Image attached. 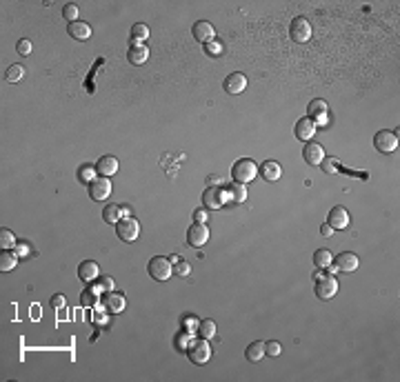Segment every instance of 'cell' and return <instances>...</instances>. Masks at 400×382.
Wrapping results in <instances>:
<instances>
[{
  "mask_svg": "<svg viewBox=\"0 0 400 382\" xmlns=\"http://www.w3.org/2000/svg\"><path fill=\"white\" fill-rule=\"evenodd\" d=\"M116 171H118V160L114 158V155H102V158L96 162V173L105 176V178L114 176Z\"/></svg>",
  "mask_w": 400,
  "mask_h": 382,
  "instance_id": "ac0fdd59",
  "label": "cell"
},
{
  "mask_svg": "<svg viewBox=\"0 0 400 382\" xmlns=\"http://www.w3.org/2000/svg\"><path fill=\"white\" fill-rule=\"evenodd\" d=\"M116 233L123 242H133L140 233V224H138V220H133V218H120V220L116 222Z\"/></svg>",
  "mask_w": 400,
  "mask_h": 382,
  "instance_id": "5b68a950",
  "label": "cell"
},
{
  "mask_svg": "<svg viewBox=\"0 0 400 382\" xmlns=\"http://www.w3.org/2000/svg\"><path fill=\"white\" fill-rule=\"evenodd\" d=\"M320 165H322V169H325V173H338V162H336L334 158H325Z\"/></svg>",
  "mask_w": 400,
  "mask_h": 382,
  "instance_id": "e575fe53",
  "label": "cell"
},
{
  "mask_svg": "<svg viewBox=\"0 0 400 382\" xmlns=\"http://www.w3.org/2000/svg\"><path fill=\"white\" fill-rule=\"evenodd\" d=\"M332 253H329V249H316L314 253V265L318 267V269H327L329 265H332Z\"/></svg>",
  "mask_w": 400,
  "mask_h": 382,
  "instance_id": "83f0119b",
  "label": "cell"
},
{
  "mask_svg": "<svg viewBox=\"0 0 400 382\" xmlns=\"http://www.w3.org/2000/svg\"><path fill=\"white\" fill-rule=\"evenodd\" d=\"M303 158L307 165H314V167H318L322 160H325V149H322V145L318 143H305V149H303Z\"/></svg>",
  "mask_w": 400,
  "mask_h": 382,
  "instance_id": "4fadbf2b",
  "label": "cell"
},
{
  "mask_svg": "<svg viewBox=\"0 0 400 382\" xmlns=\"http://www.w3.org/2000/svg\"><path fill=\"white\" fill-rule=\"evenodd\" d=\"M147 36H149V27L143 25V23H136L131 27V40H133V45H136L138 40H145Z\"/></svg>",
  "mask_w": 400,
  "mask_h": 382,
  "instance_id": "4dcf8cb0",
  "label": "cell"
},
{
  "mask_svg": "<svg viewBox=\"0 0 400 382\" xmlns=\"http://www.w3.org/2000/svg\"><path fill=\"white\" fill-rule=\"evenodd\" d=\"M320 233H322V236H325V238H329V236H332V233H334V229L329 227V224H322V227H320Z\"/></svg>",
  "mask_w": 400,
  "mask_h": 382,
  "instance_id": "ee69618b",
  "label": "cell"
},
{
  "mask_svg": "<svg viewBox=\"0 0 400 382\" xmlns=\"http://www.w3.org/2000/svg\"><path fill=\"white\" fill-rule=\"evenodd\" d=\"M224 91L231 96H238V94H242L245 89H247V76L240 74V72H234V74H229L227 78H224Z\"/></svg>",
  "mask_w": 400,
  "mask_h": 382,
  "instance_id": "8fae6325",
  "label": "cell"
},
{
  "mask_svg": "<svg viewBox=\"0 0 400 382\" xmlns=\"http://www.w3.org/2000/svg\"><path fill=\"white\" fill-rule=\"evenodd\" d=\"M314 291H316V298L332 300L334 296L338 293V282H336L334 275H325V278H318V282H316V287H314Z\"/></svg>",
  "mask_w": 400,
  "mask_h": 382,
  "instance_id": "8992f818",
  "label": "cell"
},
{
  "mask_svg": "<svg viewBox=\"0 0 400 382\" xmlns=\"http://www.w3.org/2000/svg\"><path fill=\"white\" fill-rule=\"evenodd\" d=\"M120 216L131 218V207H129V204H123V207H120Z\"/></svg>",
  "mask_w": 400,
  "mask_h": 382,
  "instance_id": "bcb514c9",
  "label": "cell"
},
{
  "mask_svg": "<svg viewBox=\"0 0 400 382\" xmlns=\"http://www.w3.org/2000/svg\"><path fill=\"white\" fill-rule=\"evenodd\" d=\"M224 200H227V196H224V191L218 187H207V191L202 194V204H205V209H220Z\"/></svg>",
  "mask_w": 400,
  "mask_h": 382,
  "instance_id": "7c38bea8",
  "label": "cell"
},
{
  "mask_svg": "<svg viewBox=\"0 0 400 382\" xmlns=\"http://www.w3.org/2000/svg\"><path fill=\"white\" fill-rule=\"evenodd\" d=\"M102 220L105 222H118L120 220V207L118 204H107V207L102 209Z\"/></svg>",
  "mask_w": 400,
  "mask_h": 382,
  "instance_id": "f1b7e54d",
  "label": "cell"
},
{
  "mask_svg": "<svg viewBox=\"0 0 400 382\" xmlns=\"http://www.w3.org/2000/svg\"><path fill=\"white\" fill-rule=\"evenodd\" d=\"M207 240H209V229L205 227V224L196 222L187 229V245L189 247H196V249H198V247L207 245Z\"/></svg>",
  "mask_w": 400,
  "mask_h": 382,
  "instance_id": "30bf717a",
  "label": "cell"
},
{
  "mask_svg": "<svg viewBox=\"0 0 400 382\" xmlns=\"http://www.w3.org/2000/svg\"><path fill=\"white\" fill-rule=\"evenodd\" d=\"M78 5H74V3H69V5H65L62 7V16H65L69 23H76V20H78Z\"/></svg>",
  "mask_w": 400,
  "mask_h": 382,
  "instance_id": "d6a6232c",
  "label": "cell"
},
{
  "mask_svg": "<svg viewBox=\"0 0 400 382\" xmlns=\"http://www.w3.org/2000/svg\"><path fill=\"white\" fill-rule=\"evenodd\" d=\"M98 289H102V291H111V289H114V280H111V278H102L100 282H98Z\"/></svg>",
  "mask_w": 400,
  "mask_h": 382,
  "instance_id": "ab89813d",
  "label": "cell"
},
{
  "mask_svg": "<svg viewBox=\"0 0 400 382\" xmlns=\"http://www.w3.org/2000/svg\"><path fill=\"white\" fill-rule=\"evenodd\" d=\"M51 307L54 309H62V307H65V296H54V298H51Z\"/></svg>",
  "mask_w": 400,
  "mask_h": 382,
  "instance_id": "60d3db41",
  "label": "cell"
},
{
  "mask_svg": "<svg viewBox=\"0 0 400 382\" xmlns=\"http://www.w3.org/2000/svg\"><path fill=\"white\" fill-rule=\"evenodd\" d=\"M127 58H129L131 65H145L147 58H149V49H147L145 45H140V42H136L133 47H129Z\"/></svg>",
  "mask_w": 400,
  "mask_h": 382,
  "instance_id": "ffe728a7",
  "label": "cell"
},
{
  "mask_svg": "<svg viewBox=\"0 0 400 382\" xmlns=\"http://www.w3.org/2000/svg\"><path fill=\"white\" fill-rule=\"evenodd\" d=\"M289 36H291L293 42H298V45L307 42V40L311 38V25H309V20L303 18V16L293 18L291 25H289Z\"/></svg>",
  "mask_w": 400,
  "mask_h": 382,
  "instance_id": "3957f363",
  "label": "cell"
},
{
  "mask_svg": "<svg viewBox=\"0 0 400 382\" xmlns=\"http://www.w3.org/2000/svg\"><path fill=\"white\" fill-rule=\"evenodd\" d=\"M227 191H229V200H234L238 204L247 200V187H245L242 182H234V185H231Z\"/></svg>",
  "mask_w": 400,
  "mask_h": 382,
  "instance_id": "484cf974",
  "label": "cell"
},
{
  "mask_svg": "<svg viewBox=\"0 0 400 382\" xmlns=\"http://www.w3.org/2000/svg\"><path fill=\"white\" fill-rule=\"evenodd\" d=\"M307 118H311L314 123H318V125H327V102L320 100V98L311 100V105H309V116H307Z\"/></svg>",
  "mask_w": 400,
  "mask_h": 382,
  "instance_id": "e0dca14e",
  "label": "cell"
},
{
  "mask_svg": "<svg viewBox=\"0 0 400 382\" xmlns=\"http://www.w3.org/2000/svg\"><path fill=\"white\" fill-rule=\"evenodd\" d=\"M173 271H176L178 275H189V273H192V267H189V263H185V260H182V263L176 265V269H173Z\"/></svg>",
  "mask_w": 400,
  "mask_h": 382,
  "instance_id": "f35d334b",
  "label": "cell"
},
{
  "mask_svg": "<svg viewBox=\"0 0 400 382\" xmlns=\"http://www.w3.org/2000/svg\"><path fill=\"white\" fill-rule=\"evenodd\" d=\"M332 265L338 269V271L352 273V271H356V269L360 267V258H358L354 251H342V253H338V256L332 260Z\"/></svg>",
  "mask_w": 400,
  "mask_h": 382,
  "instance_id": "9c48e42d",
  "label": "cell"
},
{
  "mask_svg": "<svg viewBox=\"0 0 400 382\" xmlns=\"http://www.w3.org/2000/svg\"><path fill=\"white\" fill-rule=\"evenodd\" d=\"M0 245H3V249H11V247H16V236L9 229H3L0 231Z\"/></svg>",
  "mask_w": 400,
  "mask_h": 382,
  "instance_id": "1f68e13d",
  "label": "cell"
},
{
  "mask_svg": "<svg viewBox=\"0 0 400 382\" xmlns=\"http://www.w3.org/2000/svg\"><path fill=\"white\" fill-rule=\"evenodd\" d=\"M187 356L192 360L194 364H205L209 358H212V349H209V344L205 338H198L196 342H192L187 346Z\"/></svg>",
  "mask_w": 400,
  "mask_h": 382,
  "instance_id": "277c9868",
  "label": "cell"
},
{
  "mask_svg": "<svg viewBox=\"0 0 400 382\" xmlns=\"http://www.w3.org/2000/svg\"><path fill=\"white\" fill-rule=\"evenodd\" d=\"M78 278L85 282H94L98 278V265L94 260H85V263L78 265Z\"/></svg>",
  "mask_w": 400,
  "mask_h": 382,
  "instance_id": "603a6c76",
  "label": "cell"
},
{
  "mask_svg": "<svg viewBox=\"0 0 400 382\" xmlns=\"http://www.w3.org/2000/svg\"><path fill=\"white\" fill-rule=\"evenodd\" d=\"M329 227H332L334 231H338V229H347L349 227V214H347V209L345 207H334L332 211H329Z\"/></svg>",
  "mask_w": 400,
  "mask_h": 382,
  "instance_id": "5bb4252c",
  "label": "cell"
},
{
  "mask_svg": "<svg viewBox=\"0 0 400 382\" xmlns=\"http://www.w3.org/2000/svg\"><path fill=\"white\" fill-rule=\"evenodd\" d=\"M205 51H207L209 56H222L224 47H222V42H220V40H209L207 45H205Z\"/></svg>",
  "mask_w": 400,
  "mask_h": 382,
  "instance_id": "836d02e7",
  "label": "cell"
},
{
  "mask_svg": "<svg viewBox=\"0 0 400 382\" xmlns=\"http://www.w3.org/2000/svg\"><path fill=\"white\" fill-rule=\"evenodd\" d=\"M94 302H96V298H94V300H91V291H85V293H82V305H85V307H89V305H94Z\"/></svg>",
  "mask_w": 400,
  "mask_h": 382,
  "instance_id": "7bdbcfd3",
  "label": "cell"
},
{
  "mask_svg": "<svg viewBox=\"0 0 400 382\" xmlns=\"http://www.w3.org/2000/svg\"><path fill=\"white\" fill-rule=\"evenodd\" d=\"M89 196H91V200H96V202L107 200V198L111 196V180L105 178V176L91 180L89 182Z\"/></svg>",
  "mask_w": 400,
  "mask_h": 382,
  "instance_id": "ba28073f",
  "label": "cell"
},
{
  "mask_svg": "<svg viewBox=\"0 0 400 382\" xmlns=\"http://www.w3.org/2000/svg\"><path fill=\"white\" fill-rule=\"evenodd\" d=\"M23 78H25V67L23 65H11L9 69H7V74H5L7 82H20Z\"/></svg>",
  "mask_w": 400,
  "mask_h": 382,
  "instance_id": "f546056e",
  "label": "cell"
},
{
  "mask_svg": "<svg viewBox=\"0 0 400 382\" xmlns=\"http://www.w3.org/2000/svg\"><path fill=\"white\" fill-rule=\"evenodd\" d=\"M374 147L380 153H391L398 149V133L394 131H378L374 136Z\"/></svg>",
  "mask_w": 400,
  "mask_h": 382,
  "instance_id": "52a82bcc",
  "label": "cell"
},
{
  "mask_svg": "<svg viewBox=\"0 0 400 382\" xmlns=\"http://www.w3.org/2000/svg\"><path fill=\"white\" fill-rule=\"evenodd\" d=\"M147 273H149L153 280H158V282L169 280V278H171V273H173L169 258H165V256H156V258H151V260H149V265H147Z\"/></svg>",
  "mask_w": 400,
  "mask_h": 382,
  "instance_id": "7a4b0ae2",
  "label": "cell"
},
{
  "mask_svg": "<svg viewBox=\"0 0 400 382\" xmlns=\"http://www.w3.org/2000/svg\"><path fill=\"white\" fill-rule=\"evenodd\" d=\"M67 33L76 40H87L91 36V27L87 23H82V20H76V23H69Z\"/></svg>",
  "mask_w": 400,
  "mask_h": 382,
  "instance_id": "44dd1931",
  "label": "cell"
},
{
  "mask_svg": "<svg viewBox=\"0 0 400 382\" xmlns=\"http://www.w3.org/2000/svg\"><path fill=\"white\" fill-rule=\"evenodd\" d=\"M194 38L198 40V42H207L209 40H214V25L212 23H207V20H200V23H196L194 25Z\"/></svg>",
  "mask_w": 400,
  "mask_h": 382,
  "instance_id": "d6986e66",
  "label": "cell"
},
{
  "mask_svg": "<svg viewBox=\"0 0 400 382\" xmlns=\"http://www.w3.org/2000/svg\"><path fill=\"white\" fill-rule=\"evenodd\" d=\"M245 356H247L249 362H258V360H263V356H267V351H265V342H260V340L251 342V344L247 346V351H245Z\"/></svg>",
  "mask_w": 400,
  "mask_h": 382,
  "instance_id": "cb8c5ba5",
  "label": "cell"
},
{
  "mask_svg": "<svg viewBox=\"0 0 400 382\" xmlns=\"http://www.w3.org/2000/svg\"><path fill=\"white\" fill-rule=\"evenodd\" d=\"M169 263H171V265H178V263H180V258H178V256H171V258H169Z\"/></svg>",
  "mask_w": 400,
  "mask_h": 382,
  "instance_id": "c3c4849f",
  "label": "cell"
},
{
  "mask_svg": "<svg viewBox=\"0 0 400 382\" xmlns=\"http://www.w3.org/2000/svg\"><path fill=\"white\" fill-rule=\"evenodd\" d=\"M207 185H209V187L220 185V178H218V176H209V178H207Z\"/></svg>",
  "mask_w": 400,
  "mask_h": 382,
  "instance_id": "f6af8a7d",
  "label": "cell"
},
{
  "mask_svg": "<svg viewBox=\"0 0 400 382\" xmlns=\"http://www.w3.org/2000/svg\"><path fill=\"white\" fill-rule=\"evenodd\" d=\"M194 220H196V222H200V224H205V220H207V211L198 209V211L194 214Z\"/></svg>",
  "mask_w": 400,
  "mask_h": 382,
  "instance_id": "b9f144b4",
  "label": "cell"
},
{
  "mask_svg": "<svg viewBox=\"0 0 400 382\" xmlns=\"http://www.w3.org/2000/svg\"><path fill=\"white\" fill-rule=\"evenodd\" d=\"M231 176H234V182L247 185V182H251L258 176V165L251 158H240L231 167Z\"/></svg>",
  "mask_w": 400,
  "mask_h": 382,
  "instance_id": "6da1fadb",
  "label": "cell"
},
{
  "mask_svg": "<svg viewBox=\"0 0 400 382\" xmlns=\"http://www.w3.org/2000/svg\"><path fill=\"white\" fill-rule=\"evenodd\" d=\"M280 342H276V340H271V342H267L265 344V351H267V356H280Z\"/></svg>",
  "mask_w": 400,
  "mask_h": 382,
  "instance_id": "8d00e7d4",
  "label": "cell"
},
{
  "mask_svg": "<svg viewBox=\"0 0 400 382\" xmlns=\"http://www.w3.org/2000/svg\"><path fill=\"white\" fill-rule=\"evenodd\" d=\"M293 133H296V138L298 140H303V143H309V138H314V133H316V123L311 118H300L296 127H293Z\"/></svg>",
  "mask_w": 400,
  "mask_h": 382,
  "instance_id": "9a60e30c",
  "label": "cell"
},
{
  "mask_svg": "<svg viewBox=\"0 0 400 382\" xmlns=\"http://www.w3.org/2000/svg\"><path fill=\"white\" fill-rule=\"evenodd\" d=\"M16 253H18V256H25V253H27V247H25V245H18V251H16Z\"/></svg>",
  "mask_w": 400,
  "mask_h": 382,
  "instance_id": "7dc6e473",
  "label": "cell"
},
{
  "mask_svg": "<svg viewBox=\"0 0 400 382\" xmlns=\"http://www.w3.org/2000/svg\"><path fill=\"white\" fill-rule=\"evenodd\" d=\"M198 338H205V340H209V338H214L216 336V322L214 320H209V318H205V320H200L198 322Z\"/></svg>",
  "mask_w": 400,
  "mask_h": 382,
  "instance_id": "4316f807",
  "label": "cell"
},
{
  "mask_svg": "<svg viewBox=\"0 0 400 382\" xmlns=\"http://www.w3.org/2000/svg\"><path fill=\"white\" fill-rule=\"evenodd\" d=\"M16 265H18V253L3 249V253H0V271H11Z\"/></svg>",
  "mask_w": 400,
  "mask_h": 382,
  "instance_id": "d4e9b609",
  "label": "cell"
},
{
  "mask_svg": "<svg viewBox=\"0 0 400 382\" xmlns=\"http://www.w3.org/2000/svg\"><path fill=\"white\" fill-rule=\"evenodd\" d=\"M260 173H263V178L267 182H276L280 178V173H283V169H280V165L276 160H265L263 167H260Z\"/></svg>",
  "mask_w": 400,
  "mask_h": 382,
  "instance_id": "7402d4cb",
  "label": "cell"
},
{
  "mask_svg": "<svg viewBox=\"0 0 400 382\" xmlns=\"http://www.w3.org/2000/svg\"><path fill=\"white\" fill-rule=\"evenodd\" d=\"M16 51L23 54V56H29V54H31V42H29V40H18Z\"/></svg>",
  "mask_w": 400,
  "mask_h": 382,
  "instance_id": "74e56055",
  "label": "cell"
},
{
  "mask_svg": "<svg viewBox=\"0 0 400 382\" xmlns=\"http://www.w3.org/2000/svg\"><path fill=\"white\" fill-rule=\"evenodd\" d=\"M102 305H105V309H107L109 314H123L125 305H127V300H125L123 293L107 291V293H105V298H102Z\"/></svg>",
  "mask_w": 400,
  "mask_h": 382,
  "instance_id": "2e32d148",
  "label": "cell"
},
{
  "mask_svg": "<svg viewBox=\"0 0 400 382\" xmlns=\"http://www.w3.org/2000/svg\"><path fill=\"white\" fill-rule=\"evenodd\" d=\"M94 171H96V169H94V167H89V165H85V167H82V169H80V180H82V182H87V185H89V182H91V180H96V178H94Z\"/></svg>",
  "mask_w": 400,
  "mask_h": 382,
  "instance_id": "d590c367",
  "label": "cell"
}]
</instances>
